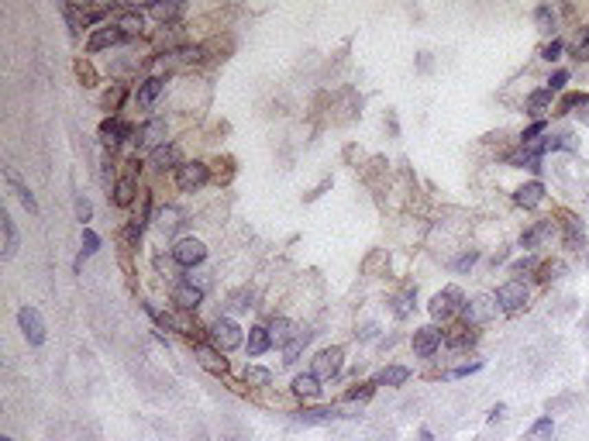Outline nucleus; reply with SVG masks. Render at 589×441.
Here are the masks:
<instances>
[{"mask_svg":"<svg viewBox=\"0 0 589 441\" xmlns=\"http://www.w3.org/2000/svg\"><path fill=\"white\" fill-rule=\"evenodd\" d=\"M548 135V121H531L524 131H520V145H527V142H537V138H544Z\"/></svg>","mask_w":589,"mask_h":441,"instance_id":"nucleus-41","label":"nucleus"},{"mask_svg":"<svg viewBox=\"0 0 589 441\" xmlns=\"http://www.w3.org/2000/svg\"><path fill=\"white\" fill-rule=\"evenodd\" d=\"M269 335H272V348H286V345L293 341V335H297V328H293L286 317H272Z\"/></svg>","mask_w":589,"mask_h":441,"instance_id":"nucleus-29","label":"nucleus"},{"mask_svg":"<svg viewBox=\"0 0 589 441\" xmlns=\"http://www.w3.org/2000/svg\"><path fill=\"white\" fill-rule=\"evenodd\" d=\"M142 231H145V220L142 217H131L128 225H124V231H121V242H124V249L131 252V249H138V242H142Z\"/></svg>","mask_w":589,"mask_h":441,"instance_id":"nucleus-36","label":"nucleus"},{"mask_svg":"<svg viewBox=\"0 0 589 441\" xmlns=\"http://www.w3.org/2000/svg\"><path fill=\"white\" fill-rule=\"evenodd\" d=\"M131 135H135V128H131L128 121H121V117H104L100 128H97V138H100L104 148H118V145L128 142Z\"/></svg>","mask_w":589,"mask_h":441,"instance_id":"nucleus-10","label":"nucleus"},{"mask_svg":"<svg viewBox=\"0 0 589 441\" xmlns=\"http://www.w3.org/2000/svg\"><path fill=\"white\" fill-rule=\"evenodd\" d=\"M555 434V420L551 417H537L527 431H524V441H551Z\"/></svg>","mask_w":589,"mask_h":441,"instance_id":"nucleus-33","label":"nucleus"},{"mask_svg":"<svg viewBox=\"0 0 589 441\" xmlns=\"http://www.w3.org/2000/svg\"><path fill=\"white\" fill-rule=\"evenodd\" d=\"M476 341H479V331H476V324H469V321L452 324V328L445 331V345H448L452 352H465V348H472Z\"/></svg>","mask_w":589,"mask_h":441,"instance_id":"nucleus-15","label":"nucleus"},{"mask_svg":"<svg viewBox=\"0 0 589 441\" xmlns=\"http://www.w3.org/2000/svg\"><path fill=\"white\" fill-rule=\"evenodd\" d=\"M582 107H589V97H586L582 90H568V93L555 104V114H572V111H582Z\"/></svg>","mask_w":589,"mask_h":441,"instance_id":"nucleus-31","label":"nucleus"},{"mask_svg":"<svg viewBox=\"0 0 589 441\" xmlns=\"http://www.w3.org/2000/svg\"><path fill=\"white\" fill-rule=\"evenodd\" d=\"M76 217H80V225H83V228H90V217H93V203H90L87 196H80V200H76Z\"/></svg>","mask_w":589,"mask_h":441,"instance_id":"nucleus-50","label":"nucleus"},{"mask_svg":"<svg viewBox=\"0 0 589 441\" xmlns=\"http://www.w3.org/2000/svg\"><path fill=\"white\" fill-rule=\"evenodd\" d=\"M169 256H173V262H176L179 269H193V266H200V262L207 259V245H203L200 238H179V242L169 249Z\"/></svg>","mask_w":589,"mask_h":441,"instance_id":"nucleus-5","label":"nucleus"},{"mask_svg":"<svg viewBox=\"0 0 589 441\" xmlns=\"http://www.w3.org/2000/svg\"><path fill=\"white\" fill-rule=\"evenodd\" d=\"M241 379H245L248 386H269V383H272V372H269L265 365H245Z\"/></svg>","mask_w":589,"mask_h":441,"instance_id":"nucleus-39","label":"nucleus"},{"mask_svg":"<svg viewBox=\"0 0 589 441\" xmlns=\"http://www.w3.org/2000/svg\"><path fill=\"white\" fill-rule=\"evenodd\" d=\"M537 266H541V262H537L534 256H524V259H517L510 269H513V276H524V273H537Z\"/></svg>","mask_w":589,"mask_h":441,"instance_id":"nucleus-47","label":"nucleus"},{"mask_svg":"<svg viewBox=\"0 0 589 441\" xmlns=\"http://www.w3.org/2000/svg\"><path fill=\"white\" fill-rule=\"evenodd\" d=\"M142 310H145V314H148V317H152V321H155V324H159L162 331H183V324H179L176 317H169L166 310H159L155 304H148V300H142Z\"/></svg>","mask_w":589,"mask_h":441,"instance_id":"nucleus-32","label":"nucleus"},{"mask_svg":"<svg viewBox=\"0 0 589 441\" xmlns=\"http://www.w3.org/2000/svg\"><path fill=\"white\" fill-rule=\"evenodd\" d=\"M342 362H345V348H342V345L321 348V352L314 355V376H318L321 383H328V379H335V376L342 372Z\"/></svg>","mask_w":589,"mask_h":441,"instance_id":"nucleus-8","label":"nucleus"},{"mask_svg":"<svg viewBox=\"0 0 589 441\" xmlns=\"http://www.w3.org/2000/svg\"><path fill=\"white\" fill-rule=\"evenodd\" d=\"M18 328H21L25 341H28V345H35V348H42V345H45V338H49L45 317H42V314H38V307H32V304L18 307Z\"/></svg>","mask_w":589,"mask_h":441,"instance_id":"nucleus-4","label":"nucleus"},{"mask_svg":"<svg viewBox=\"0 0 589 441\" xmlns=\"http://www.w3.org/2000/svg\"><path fill=\"white\" fill-rule=\"evenodd\" d=\"M176 225H179V220H176V210L166 207V210L159 214V228H176Z\"/></svg>","mask_w":589,"mask_h":441,"instance_id":"nucleus-54","label":"nucleus"},{"mask_svg":"<svg viewBox=\"0 0 589 441\" xmlns=\"http://www.w3.org/2000/svg\"><path fill=\"white\" fill-rule=\"evenodd\" d=\"M173 304H176L179 310L193 314V310L203 304V286H197V283H190V280L176 283V286H173Z\"/></svg>","mask_w":589,"mask_h":441,"instance_id":"nucleus-14","label":"nucleus"},{"mask_svg":"<svg viewBox=\"0 0 589 441\" xmlns=\"http://www.w3.org/2000/svg\"><path fill=\"white\" fill-rule=\"evenodd\" d=\"M513 203H517V207H524V210L541 207V203H544V183H541V179L520 183V186L513 190Z\"/></svg>","mask_w":589,"mask_h":441,"instance_id":"nucleus-19","label":"nucleus"},{"mask_svg":"<svg viewBox=\"0 0 589 441\" xmlns=\"http://www.w3.org/2000/svg\"><path fill=\"white\" fill-rule=\"evenodd\" d=\"M496 310H500V304H496V297H489V293H482V297H476V300H465V310H462V317L469 321V324H486V321H493L496 317Z\"/></svg>","mask_w":589,"mask_h":441,"instance_id":"nucleus-11","label":"nucleus"},{"mask_svg":"<svg viewBox=\"0 0 589 441\" xmlns=\"http://www.w3.org/2000/svg\"><path fill=\"white\" fill-rule=\"evenodd\" d=\"M462 310H465V293H462V286H445V290H438V293L431 297V304H427V314H431V321H438V324H448V321L462 317Z\"/></svg>","mask_w":589,"mask_h":441,"instance_id":"nucleus-1","label":"nucleus"},{"mask_svg":"<svg viewBox=\"0 0 589 441\" xmlns=\"http://www.w3.org/2000/svg\"><path fill=\"white\" fill-rule=\"evenodd\" d=\"M534 21H537V32H544V35H551V32L558 28V14H555L548 4H541V8L534 11Z\"/></svg>","mask_w":589,"mask_h":441,"instance_id":"nucleus-37","label":"nucleus"},{"mask_svg":"<svg viewBox=\"0 0 589 441\" xmlns=\"http://www.w3.org/2000/svg\"><path fill=\"white\" fill-rule=\"evenodd\" d=\"M138 145H145V148H159V145H166V117H152V121H145V128L138 131Z\"/></svg>","mask_w":589,"mask_h":441,"instance_id":"nucleus-21","label":"nucleus"},{"mask_svg":"<svg viewBox=\"0 0 589 441\" xmlns=\"http://www.w3.org/2000/svg\"><path fill=\"white\" fill-rule=\"evenodd\" d=\"M562 49H565V42H562V38H551V42H548V45H544L537 56H541L544 63H558V59H562Z\"/></svg>","mask_w":589,"mask_h":441,"instance_id":"nucleus-45","label":"nucleus"},{"mask_svg":"<svg viewBox=\"0 0 589 441\" xmlns=\"http://www.w3.org/2000/svg\"><path fill=\"white\" fill-rule=\"evenodd\" d=\"M124 42H131L118 25H104V28H97V32H90V38H87V52L93 56V52H104V49H114V45H124Z\"/></svg>","mask_w":589,"mask_h":441,"instance_id":"nucleus-12","label":"nucleus"},{"mask_svg":"<svg viewBox=\"0 0 589 441\" xmlns=\"http://www.w3.org/2000/svg\"><path fill=\"white\" fill-rule=\"evenodd\" d=\"M124 97H128V90H124L121 83H118L114 90H107V93H104V111H107V117H114V111L121 107V100H124Z\"/></svg>","mask_w":589,"mask_h":441,"instance_id":"nucleus-40","label":"nucleus"},{"mask_svg":"<svg viewBox=\"0 0 589 441\" xmlns=\"http://www.w3.org/2000/svg\"><path fill=\"white\" fill-rule=\"evenodd\" d=\"M407 379H410V369H407V365H386V369L376 376L379 386H403Z\"/></svg>","mask_w":589,"mask_h":441,"instance_id":"nucleus-35","label":"nucleus"},{"mask_svg":"<svg viewBox=\"0 0 589 441\" xmlns=\"http://www.w3.org/2000/svg\"><path fill=\"white\" fill-rule=\"evenodd\" d=\"M207 179H210V166H207V162H200V159H190V162H183V166L176 169V186H179L183 193L200 190Z\"/></svg>","mask_w":589,"mask_h":441,"instance_id":"nucleus-7","label":"nucleus"},{"mask_svg":"<svg viewBox=\"0 0 589 441\" xmlns=\"http://www.w3.org/2000/svg\"><path fill=\"white\" fill-rule=\"evenodd\" d=\"M510 166H513V169H531V172H541V159H534V155H527V152H513V155H510Z\"/></svg>","mask_w":589,"mask_h":441,"instance_id":"nucleus-42","label":"nucleus"},{"mask_svg":"<svg viewBox=\"0 0 589 441\" xmlns=\"http://www.w3.org/2000/svg\"><path fill=\"white\" fill-rule=\"evenodd\" d=\"M479 369H482V359L465 362V365H455V369L448 372V379H465V376H472V372H479Z\"/></svg>","mask_w":589,"mask_h":441,"instance_id":"nucleus-48","label":"nucleus"},{"mask_svg":"<svg viewBox=\"0 0 589 441\" xmlns=\"http://www.w3.org/2000/svg\"><path fill=\"white\" fill-rule=\"evenodd\" d=\"M348 414H342L338 407H311V410H297V420L300 424H335Z\"/></svg>","mask_w":589,"mask_h":441,"instance_id":"nucleus-24","label":"nucleus"},{"mask_svg":"<svg viewBox=\"0 0 589 441\" xmlns=\"http://www.w3.org/2000/svg\"><path fill=\"white\" fill-rule=\"evenodd\" d=\"M111 25H118L128 38H138L142 28H145V11H142V8H118Z\"/></svg>","mask_w":589,"mask_h":441,"instance_id":"nucleus-17","label":"nucleus"},{"mask_svg":"<svg viewBox=\"0 0 589 441\" xmlns=\"http://www.w3.org/2000/svg\"><path fill=\"white\" fill-rule=\"evenodd\" d=\"M393 304H397V307H393V314H397V317H407V314H410V310L417 307V304H414V290H407V293H400V297H397Z\"/></svg>","mask_w":589,"mask_h":441,"instance_id":"nucleus-46","label":"nucleus"},{"mask_svg":"<svg viewBox=\"0 0 589 441\" xmlns=\"http://www.w3.org/2000/svg\"><path fill=\"white\" fill-rule=\"evenodd\" d=\"M555 231H558V220H551V217H544V220H534V225H531V228L520 235V242H517V245H520L524 252H531V249H541V245H544V242H548Z\"/></svg>","mask_w":589,"mask_h":441,"instance_id":"nucleus-13","label":"nucleus"},{"mask_svg":"<svg viewBox=\"0 0 589 441\" xmlns=\"http://www.w3.org/2000/svg\"><path fill=\"white\" fill-rule=\"evenodd\" d=\"M476 262H479V252L472 249V252H465V256H458V259H455V273H465V269H472Z\"/></svg>","mask_w":589,"mask_h":441,"instance_id":"nucleus-53","label":"nucleus"},{"mask_svg":"<svg viewBox=\"0 0 589 441\" xmlns=\"http://www.w3.org/2000/svg\"><path fill=\"white\" fill-rule=\"evenodd\" d=\"M162 90H166V80H162V76H148V80H142V83H138V90H135V104H138L142 111H148V107L162 97Z\"/></svg>","mask_w":589,"mask_h":441,"instance_id":"nucleus-20","label":"nucleus"},{"mask_svg":"<svg viewBox=\"0 0 589 441\" xmlns=\"http://www.w3.org/2000/svg\"><path fill=\"white\" fill-rule=\"evenodd\" d=\"M4 179H8V186L14 190V196H18V200L28 207V214H38V200H35V193H32V190H28L21 179H18V172H14V169H4Z\"/></svg>","mask_w":589,"mask_h":441,"instance_id":"nucleus-27","label":"nucleus"},{"mask_svg":"<svg viewBox=\"0 0 589 441\" xmlns=\"http://www.w3.org/2000/svg\"><path fill=\"white\" fill-rule=\"evenodd\" d=\"M558 228H562V245L568 252L586 249V225H582V217H575L572 210H562L558 214Z\"/></svg>","mask_w":589,"mask_h":441,"instance_id":"nucleus-6","label":"nucleus"},{"mask_svg":"<svg viewBox=\"0 0 589 441\" xmlns=\"http://www.w3.org/2000/svg\"><path fill=\"white\" fill-rule=\"evenodd\" d=\"M551 104H555V93H551L548 87L531 90V93H527V100H524V114H527V117H534V121H544V114L551 111Z\"/></svg>","mask_w":589,"mask_h":441,"instance_id":"nucleus-18","label":"nucleus"},{"mask_svg":"<svg viewBox=\"0 0 589 441\" xmlns=\"http://www.w3.org/2000/svg\"><path fill=\"white\" fill-rule=\"evenodd\" d=\"M193 352H197V362H200L207 372H214V376H224V372L231 369V362L224 359V352H217V348L207 345V341H197Z\"/></svg>","mask_w":589,"mask_h":441,"instance_id":"nucleus-16","label":"nucleus"},{"mask_svg":"<svg viewBox=\"0 0 589 441\" xmlns=\"http://www.w3.org/2000/svg\"><path fill=\"white\" fill-rule=\"evenodd\" d=\"M245 348H248V355H252V359L265 355V352L272 348V335H269V328H265V324H252V328H248V341H245Z\"/></svg>","mask_w":589,"mask_h":441,"instance_id":"nucleus-23","label":"nucleus"},{"mask_svg":"<svg viewBox=\"0 0 589 441\" xmlns=\"http://www.w3.org/2000/svg\"><path fill=\"white\" fill-rule=\"evenodd\" d=\"M328 186H331V179H324V183H321V186H318V190H314V193H307V200H318V196H321V193H324V190H328Z\"/></svg>","mask_w":589,"mask_h":441,"instance_id":"nucleus-57","label":"nucleus"},{"mask_svg":"<svg viewBox=\"0 0 589 441\" xmlns=\"http://www.w3.org/2000/svg\"><path fill=\"white\" fill-rule=\"evenodd\" d=\"M76 69H80V76H83V80H87V87H90V83H93V69H90V66H87V63H80V66H76Z\"/></svg>","mask_w":589,"mask_h":441,"instance_id":"nucleus-55","label":"nucleus"},{"mask_svg":"<svg viewBox=\"0 0 589 441\" xmlns=\"http://www.w3.org/2000/svg\"><path fill=\"white\" fill-rule=\"evenodd\" d=\"M527 300H531V286L524 280H507L500 290H496V304H500V314L507 317H517L527 310Z\"/></svg>","mask_w":589,"mask_h":441,"instance_id":"nucleus-2","label":"nucleus"},{"mask_svg":"<svg viewBox=\"0 0 589 441\" xmlns=\"http://www.w3.org/2000/svg\"><path fill=\"white\" fill-rule=\"evenodd\" d=\"M376 386H379L376 379H369V383H359V386H352V389L345 393V400H369V396L376 393Z\"/></svg>","mask_w":589,"mask_h":441,"instance_id":"nucleus-44","label":"nucleus"},{"mask_svg":"<svg viewBox=\"0 0 589 441\" xmlns=\"http://www.w3.org/2000/svg\"><path fill=\"white\" fill-rule=\"evenodd\" d=\"M183 11H186L183 4H148V8H145V14L159 18V21H162V28H166L169 21H179V18H183Z\"/></svg>","mask_w":589,"mask_h":441,"instance_id":"nucleus-30","label":"nucleus"},{"mask_svg":"<svg viewBox=\"0 0 589 441\" xmlns=\"http://www.w3.org/2000/svg\"><path fill=\"white\" fill-rule=\"evenodd\" d=\"M410 345H414V355H421V359H431V355H434V352L445 345V331H441L438 324H424V328H417V331H414Z\"/></svg>","mask_w":589,"mask_h":441,"instance_id":"nucleus-9","label":"nucleus"},{"mask_svg":"<svg viewBox=\"0 0 589 441\" xmlns=\"http://www.w3.org/2000/svg\"><path fill=\"white\" fill-rule=\"evenodd\" d=\"M97 249H100V235H97L93 228H83V256H80V259L97 256Z\"/></svg>","mask_w":589,"mask_h":441,"instance_id":"nucleus-43","label":"nucleus"},{"mask_svg":"<svg viewBox=\"0 0 589 441\" xmlns=\"http://www.w3.org/2000/svg\"><path fill=\"white\" fill-rule=\"evenodd\" d=\"M562 269H565V266H562L558 259H551V262H541V266H537V273H534V280H537L541 286H548V283H555V280L562 276Z\"/></svg>","mask_w":589,"mask_h":441,"instance_id":"nucleus-38","label":"nucleus"},{"mask_svg":"<svg viewBox=\"0 0 589 441\" xmlns=\"http://www.w3.org/2000/svg\"><path fill=\"white\" fill-rule=\"evenodd\" d=\"M565 83H568V69H558V73H551L548 90H551V93H562V90H565Z\"/></svg>","mask_w":589,"mask_h":441,"instance_id":"nucleus-52","label":"nucleus"},{"mask_svg":"<svg viewBox=\"0 0 589 441\" xmlns=\"http://www.w3.org/2000/svg\"><path fill=\"white\" fill-rule=\"evenodd\" d=\"M311 338H314V331H311V328H297L293 341L282 348V365H297V362H300V355H304V348L311 345Z\"/></svg>","mask_w":589,"mask_h":441,"instance_id":"nucleus-22","label":"nucleus"},{"mask_svg":"<svg viewBox=\"0 0 589 441\" xmlns=\"http://www.w3.org/2000/svg\"><path fill=\"white\" fill-rule=\"evenodd\" d=\"M293 393L304 396V400H314L321 396V379L314 372H300V376H293Z\"/></svg>","mask_w":589,"mask_h":441,"instance_id":"nucleus-28","label":"nucleus"},{"mask_svg":"<svg viewBox=\"0 0 589 441\" xmlns=\"http://www.w3.org/2000/svg\"><path fill=\"white\" fill-rule=\"evenodd\" d=\"M421 441H434V438H431V431H427V427H424V431H421Z\"/></svg>","mask_w":589,"mask_h":441,"instance_id":"nucleus-58","label":"nucleus"},{"mask_svg":"<svg viewBox=\"0 0 589 441\" xmlns=\"http://www.w3.org/2000/svg\"><path fill=\"white\" fill-rule=\"evenodd\" d=\"M252 300H255V297H252V290H238V293L231 297V307H234V310H248V307H255Z\"/></svg>","mask_w":589,"mask_h":441,"instance_id":"nucleus-51","label":"nucleus"},{"mask_svg":"<svg viewBox=\"0 0 589 441\" xmlns=\"http://www.w3.org/2000/svg\"><path fill=\"white\" fill-rule=\"evenodd\" d=\"M575 56L579 59H589V25H582L579 35H575Z\"/></svg>","mask_w":589,"mask_h":441,"instance_id":"nucleus-49","label":"nucleus"},{"mask_svg":"<svg viewBox=\"0 0 589 441\" xmlns=\"http://www.w3.org/2000/svg\"><path fill=\"white\" fill-rule=\"evenodd\" d=\"M207 338H210V345H214L217 352H224V355L245 345V335H241V324H238L234 317H217V321L210 324V331H207Z\"/></svg>","mask_w":589,"mask_h":441,"instance_id":"nucleus-3","label":"nucleus"},{"mask_svg":"<svg viewBox=\"0 0 589 441\" xmlns=\"http://www.w3.org/2000/svg\"><path fill=\"white\" fill-rule=\"evenodd\" d=\"M503 414H507V403H496V407L489 410V420H503Z\"/></svg>","mask_w":589,"mask_h":441,"instance_id":"nucleus-56","label":"nucleus"},{"mask_svg":"<svg viewBox=\"0 0 589 441\" xmlns=\"http://www.w3.org/2000/svg\"><path fill=\"white\" fill-rule=\"evenodd\" d=\"M152 166L159 169V172H166V169H179L183 166V155H179V148L176 145H159L155 152H152Z\"/></svg>","mask_w":589,"mask_h":441,"instance_id":"nucleus-26","label":"nucleus"},{"mask_svg":"<svg viewBox=\"0 0 589 441\" xmlns=\"http://www.w3.org/2000/svg\"><path fill=\"white\" fill-rule=\"evenodd\" d=\"M0 228H4V259H14V252H18V228H14V217L4 214V217H0Z\"/></svg>","mask_w":589,"mask_h":441,"instance_id":"nucleus-34","label":"nucleus"},{"mask_svg":"<svg viewBox=\"0 0 589 441\" xmlns=\"http://www.w3.org/2000/svg\"><path fill=\"white\" fill-rule=\"evenodd\" d=\"M135 196H138L135 176H121V179H114V186H111V200H114V207H131V203H135Z\"/></svg>","mask_w":589,"mask_h":441,"instance_id":"nucleus-25","label":"nucleus"}]
</instances>
